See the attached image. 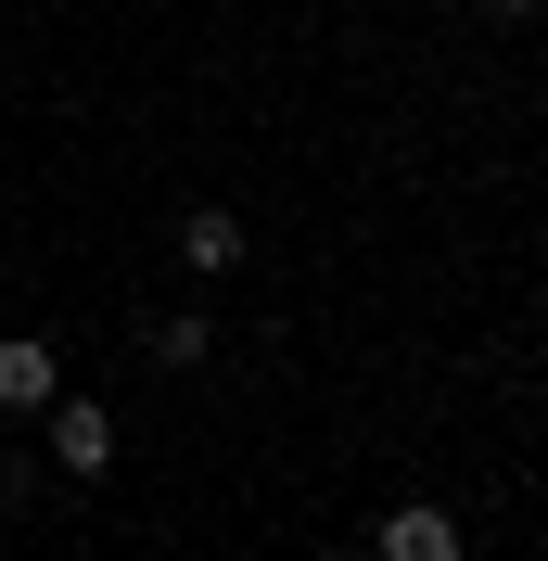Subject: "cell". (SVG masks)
<instances>
[{"label":"cell","instance_id":"6da1fadb","mask_svg":"<svg viewBox=\"0 0 548 561\" xmlns=\"http://www.w3.org/2000/svg\"><path fill=\"white\" fill-rule=\"evenodd\" d=\"M52 472H77V485H90V472H115V421H103V396H52Z\"/></svg>","mask_w":548,"mask_h":561},{"label":"cell","instance_id":"7a4b0ae2","mask_svg":"<svg viewBox=\"0 0 548 561\" xmlns=\"http://www.w3.org/2000/svg\"><path fill=\"white\" fill-rule=\"evenodd\" d=\"M65 396V357H52V332H0V409L26 421V409H52Z\"/></svg>","mask_w":548,"mask_h":561},{"label":"cell","instance_id":"3957f363","mask_svg":"<svg viewBox=\"0 0 548 561\" xmlns=\"http://www.w3.org/2000/svg\"><path fill=\"white\" fill-rule=\"evenodd\" d=\"M370 549H383V561H459V549H472V536L446 524L434 497H409V511H383V536H370Z\"/></svg>","mask_w":548,"mask_h":561},{"label":"cell","instance_id":"277c9868","mask_svg":"<svg viewBox=\"0 0 548 561\" xmlns=\"http://www.w3.org/2000/svg\"><path fill=\"white\" fill-rule=\"evenodd\" d=\"M179 268H192V280L242 268V217H230V205H192V217H179Z\"/></svg>","mask_w":548,"mask_h":561},{"label":"cell","instance_id":"5b68a950","mask_svg":"<svg viewBox=\"0 0 548 561\" xmlns=\"http://www.w3.org/2000/svg\"><path fill=\"white\" fill-rule=\"evenodd\" d=\"M205 345H217V319H205V307L153 319V370H205Z\"/></svg>","mask_w":548,"mask_h":561},{"label":"cell","instance_id":"8992f818","mask_svg":"<svg viewBox=\"0 0 548 561\" xmlns=\"http://www.w3.org/2000/svg\"><path fill=\"white\" fill-rule=\"evenodd\" d=\"M484 13H498V26H523V13H536V0H484Z\"/></svg>","mask_w":548,"mask_h":561}]
</instances>
